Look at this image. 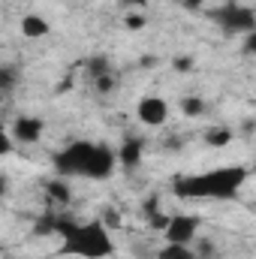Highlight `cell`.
Instances as JSON below:
<instances>
[{
  "instance_id": "6",
  "label": "cell",
  "mask_w": 256,
  "mask_h": 259,
  "mask_svg": "<svg viewBox=\"0 0 256 259\" xmlns=\"http://www.w3.org/2000/svg\"><path fill=\"white\" fill-rule=\"evenodd\" d=\"M169 115H172V106H169V100L166 97H160V94H148V97H142L139 103H136V118H139V124H145V127H166L169 124Z\"/></svg>"
},
{
  "instance_id": "15",
  "label": "cell",
  "mask_w": 256,
  "mask_h": 259,
  "mask_svg": "<svg viewBox=\"0 0 256 259\" xmlns=\"http://www.w3.org/2000/svg\"><path fill=\"white\" fill-rule=\"evenodd\" d=\"M160 259H196L190 247H181V244H166L160 250Z\"/></svg>"
},
{
  "instance_id": "20",
  "label": "cell",
  "mask_w": 256,
  "mask_h": 259,
  "mask_svg": "<svg viewBox=\"0 0 256 259\" xmlns=\"http://www.w3.org/2000/svg\"><path fill=\"white\" fill-rule=\"evenodd\" d=\"M205 6V0H184V9H190V12H199Z\"/></svg>"
},
{
  "instance_id": "13",
  "label": "cell",
  "mask_w": 256,
  "mask_h": 259,
  "mask_svg": "<svg viewBox=\"0 0 256 259\" xmlns=\"http://www.w3.org/2000/svg\"><path fill=\"white\" fill-rule=\"evenodd\" d=\"M46 190H49V196H52V202H64V205H66V199H69V187H66V178H52Z\"/></svg>"
},
{
  "instance_id": "14",
  "label": "cell",
  "mask_w": 256,
  "mask_h": 259,
  "mask_svg": "<svg viewBox=\"0 0 256 259\" xmlns=\"http://www.w3.org/2000/svg\"><path fill=\"white\" fill-rule=\"evenodd\" d=\"M15 84H18V69L15 66H0V94L15 91Z\"/></svg>"
},
{
  "instance_id": "10",
  "label": "cell",
  "mask_w": 256,
  "mask_h": 259,
  "mask_svg": "<svg viewBox=\"0 0 256 259\" xmlns=\"http://www.w3.org/2000/svg\"><path fill=\"white\" fill-rule=\"evenodd\" d=\"M84 72H88V78H91V84H94L97 78H103V75H109V72H115V69H112V61H109L106 55H94V58H88Z\"/></svg>"
},
{
  "instance_id": "22",
  "label": "cell",
  "mask_w": 256,
  "mask_h": 259,
  "mask_svg": "<svg viewBox=\"0 0 256 259\" xmlns=\"http://www.w3.org/2000/svg\"><path fill=\"white\" fill-rule=\"evenodd\" d=\"M6 193V175H0V196Z\"/></svg>"
},
{
  "instance_id": "7",
  "label": "cell",
  "mask_w": 256,
  "mask_h": 259,
  "mask_svg": "<svg viewBox=\"0 0 256 259\" xmlns=\"http://www.w3.org/2000/svg\"><path fill=\"white\" fill-rule=\"evenodd\" d=\"M42 133H46V121L36 118V115H18L9 127L12 142H18V145H33V142L42 139Z\"/></svg>"
},
{
  "instance_id": "12",
  "label": "cell",
  "mask_w": 256,
  "mask_h": 259,
  "mask_svg": "<svg viewBox=\"0 0 256 259\" xmlns=\"http://www.w3.org/2000/svg\"><path fill=\"white\" fill-rule=\"evenodd\" d=\"M181 112L187 115V118H202L205 115V103L199 100V97H181Z\"/></svg>"
},
{
  "instance_id": "5",
  "label": "cell",
  "mask_w": 256,
  "mask_h": 259,
  "mask_svg": "<svg viewBox=\"0 0 256 259\" xmlns=\"http://www.w3.org/2000/svg\"><path fill=\"white\" fill-rule=\"evenodd\" d=\"M199 226H202V217L199 214H172L169 223L163 226V235L169 244H181V247H190L199 235Z\"/></svg>"
},
{
  "instance_id": "11",
  "label": "cell",
  "mask_w": 256,
  "mask_h": 259,
  "mask_svg": "<svg viewBox=\"0 0 256 259\" xmlns=\"http://www.w3.org/2000/svg\"><path fill=\"white\" fill-rule=\"evenodd\" d=\"M205 142L211 145V148H226L229 142H232V130L229 127H214L205 133Z\"/></svg>"
},
{
  "instance_id": "3",
  "label": "cell",
  "mask_w": 256,
  "mask_h": 259,
  "mask_svg": "<svg viewBox=\"0 0 256 259\" xmlns=\"http://www.w3.org/2000/svg\"><path fill=\"white\" fill-rule=\"evenodd\" d=\"M52 232L61 238V253L75 259H109L115 253L112 229L103 226V220L75 223V220H55Z\"/></svg>"
},
{
  "instance_id": "4",
  "label": "cell",
  "mask_w": 256,
  "mask_h": 259,
  "mask_svg": "<svg viewBox=\"0 0 256 259\" xmlns=\"http://www.w3.org/2000/svg\"><path fill=\"white\" fill-rule=\"evenodd\" d=\"M211 18L223 27V30H229V33H244V36H250L256 30V15L250 6H238V3H229V6H220V9H214L211 12Z\"/></svg>"
},
{
  "instance_id": "8",
  "label": "cell",
  "mask_w": 256,
  "mask_h": 259,
  "mask_svg": "<svg viewBox=\"0 0 256 259\" xmlns=\"http://www.w3.org/2000/svg\"><path fill=\"white\" fill-rule=\"evenodd\" d=\"M142 151H145L142 139L127 136V139H124V145H121V148H115V154H118V166H124V169L139 166V163H142Z\"/></svg>"
},
{
  "instance_id": "2",
  "label": "cell",
  "mask_w": 256,
  "mask_h": 259,
  "mask_svg": "<svg viewBox=\"0 0 256 259\" xmlns=\"http://www.w3.org/2000/svg\"><path fill=\"white\" fill-rule=\"evenodd\" d=\"M250 169L247 166H217L208 172L196 175H178L172 184V193L178 199H211V202H226L235 199L238 190L247 184Z\"/></svg>"
},
{
  "instance_id": "18",
  "label": "cell",
  "mask_w": 256,
  "mask_h": 259,
  "mask_svg": "<svg viewBox=\"0 0 256 259\" xmlns=\"http://www.w3.org/2000/svg\"><path fill=\"white\" fill-rule=\"evenodd\" d=\"M12 148H15V142H12V136H9V130L0 127V157H6V154H12Z\"/></svg>"
},
{
  "instance_id": "17",
  "label": "cell",
  "mask_w": 256,
  "mask_h": 259,
  "mask_svg": "<svg viewBox=\"0 0 256 259\" xmlns=\"http://www.w3.org/2000/svg\"><path fill=\"white\" fill-rule=\"evenodd\" d=\"M115 84H118V81H115V72H109V75H103V78H97V81H94V88H97L100 94L115 91Z\"/></svg>"
},
{
  "instance_id": "1",
  "label": "cell",
  "mask_w": 256,
  "mask_h": 259,
  "mask_svg": "<svg viewBox=\"0 0 256 259\" xmlns=\"http://www.w3.org/2000/svg\"><path fill=\"white\" fill-rule=\"evenodd\" d=\"M55 172L58 178H88V181H106L118 169V154L106 142L94 139H75L64 145L55 157Z\"/></svg>"
},
{
  "instance_id": "9",
  "label": "cell",
  "mask_w": 256,
  "mask_h": 259,
  "mask_svg": "<svg viewBox=\"0 0 256 259\" xmlns=\"http://www.w3.org/2000/svg\"><path fill=\"white\" fill-rule=\"evenodd\" d=\"M21 33H24L27 39H42V36L52 33V24H49L46 15H39V12H27V15L21 18Z\"/></svg>"
},
{
  "instance_id": "19",
  "label": "cell",
  "mask_w": 256,
  "mask_h": 259,
  "mask_svg": "<svg viewBox=\"0 0 256 259\" xmlns=\"http://www.w3.org/2000/svg\"><path fill=\"white\" fill-rule=\"evenodd\" d=\"M124 24H127L130 30H139V27H145V18H142V15H127Z\"/></svg>"
},
{
  "instance_id": "21",
  "label": "cell",
  "mask_w": 256,
  "mask_h": 259,
  "mask_svg": "<svg viewBox=\"0 0 256 259\" xmlns=\"http://www.w3.org/2000/svg\"><path fill=\"white\" fill-rule=\"evenodd\" d=\"M193 58H175V69H190Z\"/></svg>"
},
{
  "instance_id": "16",
  "label": "cell",
  "mask_w": 256,
  "mask_h": 259,
  "mask_svg": "<svg viewBox=\"0 0 256 259\" xmlns=\"http://www.w3.org/2000/svg\"><path fill=\"white\" fill-rule=\"evenodd\" d=\"M121 223H124V217H121V211H115V208H109V211L103 214V226H106V229H121Z\"/></svg>"
}]
</instances>
